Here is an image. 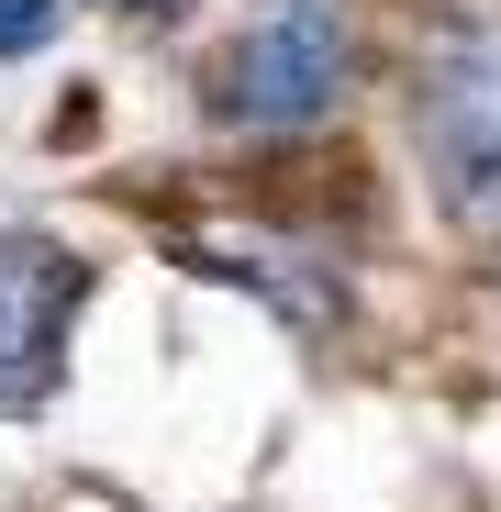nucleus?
Segmentation results:
<instances>
[{"label":"nucleus","instance_id":"423d86ee","mask_svg":"<svg viewBox=\"0 0 501 512\" xmlns=\"http://www.w3.org/2000/svg\"><path fill=\"white\" fill-rule=\"evenodd\" d=\"M112 12H145V23H179L190 0H112Z\"/></svg>","mask_w":501,"mask_h":512},{"label":"nucleus","instance_id":"f03ea898","mask_svg":"<svg viewBox=\"0 0 501 512\" xmlns=\"http://www.w3.org/2000/svg\"><path fill=\"white\" fill-rule=\"evenodd\" d=\"M412 134H424L435 201L457 212V234L501 245V45L490 34H446L412 78Z\"/></svg>","mask_w":501,"mask_h":512},{"label":"nucleus","instance_id":"20e7f679","mask_svg":"<svg viewBox=\"0 0 501 512\" xmlns=\"http://www.w3.org/2000/svg\"><path fill=\"white\" fill-rule=\"evenodd\" d=\"M190 256H201V279L257 290V301H268L279 323H301V334H334V323H346V290L323 279V256H301V245H279V234H201Z\"/></svg>","mask_w":501,"mask_h":512},{"label":"nucleus","instance_id":"39448f33","mask_svg":"<svg viewBox=\"0 0 501 512\" xmlns=\"http://www.w3.org/2000/svg\"><path fill=\"white\" fill-rule=\"evenodd\" d=\"M56 12H67V0H0V56H34L56 34Z\"/></svg>","mask_w":501,"mask_h":512},{"label":"nucleus","instance_id":"7ed1b4c3","mask_svg":"<svg viewBox=\"0 0 501 512\" xmlns=\"http://www.w3.org/2000/svg\"><path fill=\"white\" fill-rule=\"evenodd\" d=\"M90 301V268L56 234H0V412H34L67 379V323Z\"/></svg>","mask_w":501,"mask_h":512},{"label":"nucleus","instance_id":"f257e3e1","mask_svg":"<svg viewBox=\"0 0 501 512\" xmlns=\"http://www.w3.org/2000/svg\"><path fill=\"white\" fill-rule=\"evenodd\" d=\"M357 78V34H346V0H257L223 56L201 67V112L234 134H312Z\"/></svg>","mask_w":501,"mask_h":512}]
</instances>
